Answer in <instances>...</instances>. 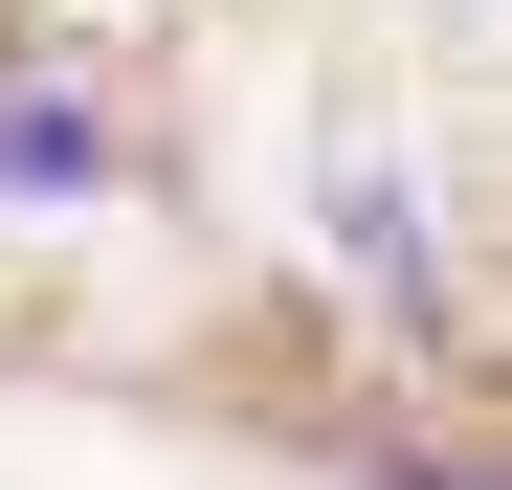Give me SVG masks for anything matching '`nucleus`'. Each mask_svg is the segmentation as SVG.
<instances>
[{"mask_svg": "<svg viewBox=\"0 0 512 490\" xmlns=\"http://www.w3.org/2000/svg\"><path fill=\"white\" fill-rule=\"evenodd\" d=\"M90 90H0V201H90Z\"/></svg>", "mask_w": 512, "mask_h": 490, "instance_id": "f257e3e1", "label": "nucleus"}, {"mask_svg": "<svg viewBox=\"0 0 512 490\" xmlns=\"http://www.w3.org/2000/svg\"><path fill=\"white\" fill-rule=\"evenodd\" d=\"M357 490H446V468H357Z\"/></svg>", "mask_w": 512, "mask_h": 490, "instance_id": "f03ea898", "label": "nucleus"}]
</instances>
